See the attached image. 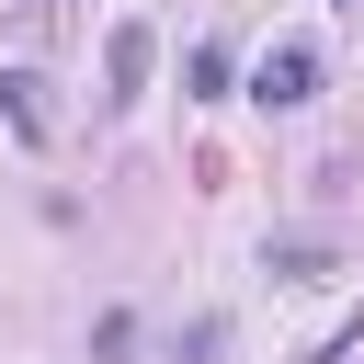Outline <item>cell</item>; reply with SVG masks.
<instances>
[{
	"label": "cell",
	"instance_id": "1",
	"mask_svg": "<svg viewBox=\"0 0 364 364\" xmlns=\"http://www.w3.org/2000/svg\"><path fill=\"white\" fill-rule=\"evenodd\" d=\"M307 91H318V46H273V57L250 68V102H273V114L307 102Z\"/></svg>",
	"mask_w": 364,
	"mask_h": 364
},
{
	"label": "cell",
	"instance_id": "2",
	"mask_svg": "<svg viewBox=\"0 0 364 364\" xmlns=\"http://www.w3.org/2000/svg\"><path fill=\"white\" fill-rule=\"evenodd\" d=\"M148 57H159V34H148V23H114V46H102V91L136 102V91H148Z\"/></svg>",
	"mask_w": 364,
	"mask_h": 364
},
{
	"label": "cell",
	"instance_id": "4",
	"mask_svg": "<svg viewBox=\"0 0 364 364\" xmlns=\"http://www.w3.org/2000/svg\"><path fill=\"white\" fill-rule=\"evenodd\" d=\"M341 11H364V0H341Z\"/></svg>",
	"mask_w": 364,
	"mask_h": 364
},
{
	"label": "cell",
	"instance_id": "3",
	"mask_svg": "<svg viewBox=\"0 0 364 364\" xmlns=\"http://www.w3.org/2000/svg\"><path fill=\"white\" fill-rule=\"evenodd\" d=\"M0 114H11L23 148H46V80H34V68H0Z\"/></svg>",
	"mask_w": 364,
	"mask_h": 364
}]
</instances>
